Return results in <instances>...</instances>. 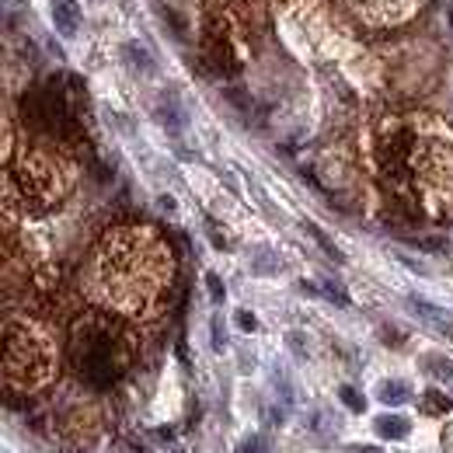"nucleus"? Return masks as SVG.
<instances>
[{
	"label": "nucleus",
	"instance_id": "obj_14",
	"mask_svg": "<svg viewBox=\"0 0 453 453\" xmlns=\"http://www.w3.org/2000/svg\"><path fill=\"white\" fill-rule=\"evenodd\" d=\"M321 297H328V300H331V304H338V307H349L345 290H342L338 283H331V279H324V283H321Z\"/></svg>",
	"mask_w": 453,
	"mask_h": 453
},
{
	"label": "nucleus",
	"instance_id": "obj_17",
	"mask_svg": "<svg viewBox=\"0 0 453 453\" xmlns=\"http://www.w3.org/2000/svg\"><path fill=\"white\" fill-rule=\"evenodd\" d=\"M276 269H279V258H276V255H265V252L255 255V272L265 276V272H276Z\"/></svg>",
	"mask_w": 453,
	"mask_h": 453
},
{
	"label": "nucleus",
	"instance_id": "obj_10",
	"mask_svg": "<svg viewBox=\"0 0 453 453\" xmlns=\"http://www.w3.org/2000/svg\"><path fill=\"white\" fill-rule=\"evenodd\" d=\"M154 115L164 122V129H167L171 136H178V133H181V126H185V119H181V112H178V105H174V101L157 105V108H154Z\"/></svg>",
	"mask_w": 453,
	"mask_h": 453
},
{
	"label": "nucleus",
	"instance_id": "obj_21",
	"mask_svg": "<svg viewBox=\"0 0 453 453\" xmlns=\"http://www.w3.org/2000/svg\"><path fill=\"white\" fill-rule=\"evenodd\" d=\"M397 262H401V265H408L411 272H418V276H425V269H422V265H418L415 258H408V255H401V252H397Z\"/></svg>",
	"mask_w": 453,
	"mask_h": 453
},
{
	"label": "nucleus",
	"instance_id": "obj_11",
	"mask_svg": "<svg viewBox=\"0 0 453 453\" xmlns=\"http://www.w3.org/2000/svg\"><path fill=\"white\" fill-rule=\"evenodd\" d=\"M425 373H432L436 380H443V384H453V359H446V356H425Z\"/></svg>",
	"mask_w": 453,
	"mask_h": 453
},
{
	"label": "nucleus",
	"instance_id": "obj_1",
	"mask_svg": "<svg viewBox=\"0 0 453 453\" xmlns=\"http://www.w3.org/2000/svg\"><path fill=\"white\" fill-rule=\"evenodd\" d=\"M167 279H171V255L164 241L150 231L108 234L88 265L91 297L122 314H143L160 297Z\"/></svg>",
	"mask_w": 453,
	"mask_h": 453
},
{
	"label": "nucleus",
	"instance_id": "obj_18",
	"mask_svg": "<svg viewBox=\"0 0 453 453\" xmlns=\"http://www.w3.org/2000/svg\"><path fill=\"white\" fill-rule=\"evenodd\" d=\"M425 408L429 411H450V397H443L439 390H429L425 394Z\"/></svg>",
	"mask_w": 453,
	"mask_h": 453
},
{
	"label": "nucleus",
	"instance_id": "obj_15",
	"mask_svg": "<svg viewBox=\"0 0 453 453\" xmlns=\"http://www.w3.org/2000/svg\"><path fill=\"white\" fill-rule=\"evenodd\" d=\"M209 342H213V349H216V352H223V349H226V331H223V321H220V318H213V321H209Z\"/></svg>",
	"mask_w": 453,
	"mask_h": 453
},
{
	"label": "nucleus",
	"instance_id": "obj_7",
	"mask_svg": "<svg viewBox=\"0 0 453 453\" xmlns=\"http://www.w3.org/2000/svg\"><path fill=\"white\" fill-rule=\"evenodd\" d=\"M373 429H377L380 439H404L411 425H408L404 415H380V418L373 422Z\"/></svg>",
	"mask_w": 453,
	"mask_h": 453
},
{
	"label": "nucleus",
	"instance_id": "obj_19",
	"mask_svg": "<svg viewBox=\"0 0 453 453\" xmlns=\"http://www.w3.org/2000/svg\"><path fill=\"white\" fill-rule=\"evenodd\" d=\"M234 324H238L241 331H258V321H255L252 311H238V314H234Z\"/></svg>",
	"mask_w": 453,
	"mask_h": 453
},
{
	"label": "nucleus",
	"instance_id": "obj_6",
	"mask_svg": "<svg viewBox=\"0 0 453 453\" xmlns=\"http://www.w3.org/2000/svg\"><path fill=\"white\" fill-rule=\"evenodd\" d=\"M53 25L63 39H74L81 32V4L77 0H56L53 4Z\"/></svg>",
	"mask_w": 453,
	"mask_h": 453
},
{
	"label": "nucleus",
	"instance_id": "obj_8",
	"mask_svg": "<svg viewBox=\"0 0 453 453\" xmlns=\"http://www.w3.org/2000/svg\"><path fill=\"white\" fill-rule=\"evenodd\" d=\"M122 56H126V63H129L140 77H150V74H154V60H150V53H147L140 42H126V46H122Z\"/></svg>",
	"mask_w": 453,
	"mask_h": 453
},
{
	"label": "nucleus",
	"instance_id": "obj_20",
	"mask_svg": "<svg viewBox=\"0 0 453 453\" xmlns=\"http://www.w3.org/2000/svg\"><path fill=\"white\" fill-rule=\"evenodd\" d=\"M262 450H265V446H262V439H258V436H248V439H245V446H241L238 453H262Z\"/></svg>",
	"mask_w": 453,
	"mask_h": 453
},
{
	"label": "nucleus",
	"instance_id": "obj_9",
	"mask_svg": "<svg viewBox=\"0 0 453 453\" xmlns=\"http://www.w3.org/2000/svg\"><path fill=\"white\" fill-rule=\"evenodd\" d=\"M377 397H380V404L397 408V404H404V401L411 397V387H408L404 380H384V384L377 387Z\"/></svg>",
	"mask_w": 453,
	"mask_h": 453
},
{
	"label": "nucleus",
	"instance_id": "obj_16",
	"mask_svg": "<svg viewBox=\"0 0 453 453\" xmlns=\"http://www.w3.org/2000/svg\"><path fill=\"white\" fill-rule=\"evenodd\" d=\"M206 290H209V297H213V304H223V297H226V290H223V279H220L216 272H209V276H206Z\"/></svg>",
	"mask_w": 453,
	"mask_h": 453
},
{
	"label": "nucleus",
	"instance_id": "obj_13",
	"mask_svg": "<svg viewBox=\"0 0 453 453\" xmlns=\"http://www.w3.org/2000/svg\"><path fill=\"white\" fill-rule=\"evenodd\" d=\"M338 397H342V404H345L349 411H356V415H359V411H366V397H363L356 387H349V384H345V387L338 390Z\"/></svg>",
	"mask_w": 453,
	"mask_h": 453
},
{
	"label": "nucleus",
	"instance_id": "obj_2",
	"mask_svg": "<svg viewBox=\"0 0 453 453\" xmlns=\"http://www.w3.org/2000/svg\"><path fill=\"white\" fill-rule=\"evenodd\" d=\"M129 335L105 318H84L70 335V363L81 380L105 387L129 366Z\"/></svg>",
	"mask_w": 453,
	"mask_h": 453
},
{
	"label": "nucleus",
	"instance_id": "obj_3",
	"mask_svg": "<svg viewBox=\"0 0 453 453\" xmlns=\"http://www.w3.org/2000/svg\"><path fill=\"white\" fill-rule=\"evenodd\" d=\"M8 384H22V387H35L53 373V356H49V342L32 338L28 328L8 324Z\"/></svg>",
	"mask_w": 453,
	"mask_h": 453
},
{
	"label": "nucleus",
	"instance_id": "obj_4",
	"mask_svg": "<svg viewBox=\"0 0 453 453\" xmlns=\"http://www.w3.org/2000/svg\"><path fill=\"white\" fill-rule=\"evenodd\" d=\"M422 0H349V8L359 11V18L373 22V25H394L415 15V8Z\"/></svg>",
	"mask_w": 453,
	"mask_h": 453
},
{
	"label": "nucleus",
	"instance_id": "obj_12",
	"mask_svg": "<svg viewBox=\"0 0 453 453\" xmlns=\"http://www.w3.org/2000/svg\"><path fill=\"white\" fill-rule=\"evenodd\" d=\"M307 231H311V238L318 241V248H321V252H324V255H328L331 262H345V255H342V252H338V248L331 245V238H328V234L321 231V226H314V223H307Z\"/></svg>",
	"mask_w": 453,
	"mask_h": 453
},
{
	"label": "nucleus",
	"instance_id": "obj_22",
	"mask_svg": "<svg viewBox=\"0 0 453 453\" xmlns=\"http://www.w3.org/2000/svg\"><path fill=\"white\" fill-rule=\"evenodd\" d=\"M345 453H384L380 446H349Z\"/></svg>",
	"mask_w": 453,
	"mask_h": 453
},
{
	"label": "nucleus",
	"instance_id": "obj_5",
	"mask_svg": "<svg viewBox=\"0 0 453 453\" xmlns=\"http://www.w3.org/2000/svg\"><path fill=\"white\" fill-rule=\"evenodd\" d=\"M408 307L415 311V318L418 321H425L432 331H439V335H453V318H450V311H443V307H436V304H429V300H422V297H408Z\"/></svg>",
	"mask_w": 453,
	"mask_h": 453
}]
</instances>
